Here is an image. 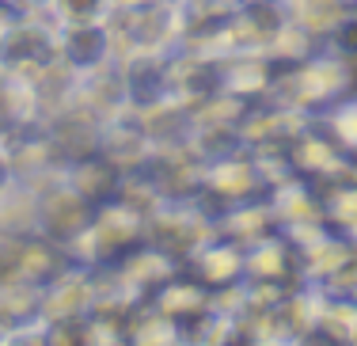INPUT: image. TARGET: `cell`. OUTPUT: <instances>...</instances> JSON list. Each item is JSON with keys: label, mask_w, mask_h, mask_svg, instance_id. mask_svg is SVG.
Wrapping results in <instances>:
<instances>
[{"label": "cell", "mask_w": 357, "mask_h": 346, "mask_svg": "<svg viewBox=\"0 0 357 346\" xmlns=\"http://www.w3.org/2000/svg\"><path fill=\"white\" fill-rule=\"evenodd\" d=\"M57 23L46 12L0 15V69L12 77L35 80L57 65Z\"/></svg>", "instance_id": "obj_1"}, {"label": "cell", "mask_w": 357, "mask_h": 346, "mask_svg": "<svg viewBox=\"0 0 357 346\" xmlns=\"http://www.w3.org/2000/svg\"><path fill=\"white\" fill-rule=\"evenodd\" d=\"M35 198H38L35 229L46 236V240H54L57 248L69 251L73 243L80 240V232L88 229L91 213H96V202L69 179V172H54V175H46V179H38Z\"/></svg>", "instance_id": "obj_2"}, {"label": "cell", "mask_w": 357, "mask_h": 346, "mask_svg": "<svg viewBox=\"0 0 357 346\" xmlns=\"http://www.w3.org/2000/svg\"><path fill=\"white\" fill-rule=\"evenodd\" d=\"M69 263V251L46 240L38 229L0 236V289H42Z\"/></svg>", "instance_id": "obj_3"}, {"label": "cell", "mask_w": 357, "mask_h": 346, "mask_svg": "<svg viewBox=\"0 0 357 346\" xmlns=\"http://www.w3.org/2000/svg\"><path fill=\"white\" fill-rule=\"evenodd\" d=\"M57 57L61 65L76 77H88V73L103 69L118 57L114 50V35H110V23H73V27H57Z\"/></svg>", "instance_id": "obj_4"}, {"label": "cell", "mask_w": 357, "mask_h": 346, "mask_svg": "<svg viewBox=\"0 0 357 346\" xmlns=\"http://www.w3.org/2000/svg\"><path fill=\"white\" fill-rule=\"evenodd\" d=\"M186 270H190V274L198 278L206 289H213V293L232 289V285H240L243 278H248L243 248L236 240H228V236H220V232L190 259V266H186Z\"/></svg>", "instance_id": "obj_5"}, {"label": "cell", "mask_w": 357, "mask_h": 346, "mask_svg": "<svg viewBox=\"0 0 357 346\" xmlns=\"http://www.w3.org/2000/svg\"><path fill=\"white\" fill-rule=\"evenodd\" d=\"M42 122L38 99L23 77L0 69V145H12L15 137H23L27 130H35Z\"/></svg>", "instance_id": "obj_6"}, {"label": "cell", "mask_w": 357, "mask_h": 346, "mask_svg": "<svg viewBox=\"0 0 357 346\" xmlns=\"http://www.w3.org/2000/svg\"><path fill=\"white\" fill-rule=\"evenodd\" d=\"M282 4H285L289 23H293L296 31H304L312 42H319V46H323V38L354 12L346 0H282Z\"/></svg>", "instance_id": "obj_7"}, {"label": "cell", "mask_w": 357, "mask_h": 346, "mask_svg": "<svg viewBox=\"0 0 357 346\" xmlns=\"http://www.w3.org/2000/svg\"><path fill=\"white\" fill-rule=\"evenodd\" d=\"M316 122L327 130V137L346 153V160L357 164V99L342 96L338 103H331L323 114H316Z\"/></svg>", "instance_id": "obj_8"}, {"label": "cell", "mask_w": 357, "mask_h": 346, "mask_svg": "<svg viewBox=\"0 0 357 346\" xmlns=\"http://www.w3.org/2000/svg\"><path fill=\"white\" fill-rule=\"evenodd\" d=\"M114 0H50L46 15L57 27H73V23H99L110 15Z\"/></svg>", "instance_id": "obj_9"}, {"label": "cell", "mask_w": 357, "mask_h": 346, "mask_svg": "<svg viewBox=\"0 0 357 346\" xmlns=\"http://www.w3.org/2000/svg\"><path fill=\"white\" fill-rule=\"evenodd\" d=\"M323 50H327V54H335L338 61H346L350 69L357 65V8L346 15L342 23H338L335 31H331L327 38H323Z\"/></svg>", "instance_id": "obj_10"}, {"label": "cell", "mask_w": 357, "mask_h": 346, "mask_svg": "<svg viewBox=\"0 0 357 346\" xmlns=\"http://www.w3.org/2000/svg\"><path fill=\"white\" fill-rule=\"evenodd\" d=\"M50 0H0V15L8 12H46Z\"/></svg>", "instance_id": "obj_11"}, {"label": "cell", "mask_w": 357, "mask_h": 346, "mask_svg": "<svg viewBox=\"0 0 357 346\" xmlns=\"http://www.w3.org/2000/svg\"><path fill=\"white\" fill-rule=\"evenodd\" d=\"M114 4H133V0H114Z\"/></svg>", "instance_id": "obj_12"}, {"label": "cell", "mask_w": 357, "mask_h": 346, "mask_svg": "<svg viewBox=\"0 0 357 346\" xmlns=\"http://www.w3.org/2000/svg\"><path fill=\"white\" fill-rule=\"evenodd\" d=\"M346 4H350V8H357V0H346Z\"/></svg>", "instance_id": "obj_13"}]
</instances>
